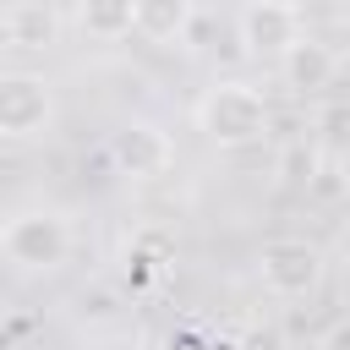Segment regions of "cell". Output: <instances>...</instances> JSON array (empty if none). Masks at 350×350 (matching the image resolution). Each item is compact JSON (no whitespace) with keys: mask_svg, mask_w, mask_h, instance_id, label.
I'll list each match as a JSON object with an SVG mask.
<instances>
[{"mask_svg":"<svg viewBox=\"0 0 350 350\" xmlns=\"http://www.w3.org/2000/svg\"><path fill=\"white\" fill-rule=\"evenodd\" d=\"M268 120H273V109H268L262 88H252L241 77H224L197 98V131L213 148H252L268 137Z\"/></svg>","mask_w":350,"mask_h":350,"instance_id":"obj_1","label":"cell"},{"mask_svg":"<svg viewBox=\"0 0 350 350\" xmlns=\"http://www.w3.org/2000/svg\"><path fill=\"white\" fill-rule=\"evenodd\" d=\"M71 219L60 208H16L0 224V257L16 273H55L71 257Z\"/></svg>","mask_w":350,"mask_h":350,"instance_id":"obj_2","label":"cell"},{"mask_svg":"<svg viewBox=\"0 0 350 350\" xmlns=\"http://www.w3.org/2000/svg\"><path fill=\"white\" fill-rule=\"evenodd\" d=\"M257 279H262L268 295L301 301V295H312V290L323 284V252H317L306 235H273V241H262V252H257Z\"/></svg>","mask_w":350,"mask_h":350,"instance_id":"obj_3","label":"cell"},{"mask_svg":"<svg viewBox=\"0 0 350 350\" xmlns=\"http://www.w3.org/2000/svg\"><path fill=\"white\" fill-rule=\"evenodd\" d=\"M55 120V88L44 71H0V137L22 142Z\"/></svg>","mask_w":350,"mask_h":350,"instance_id":"obj_4","label":"cell"},{"mask_svg":"<svg viewBox=\"0 0 350 350\" xmlns=\"http://www.w3.org/2000/svg\"><path fill=\"white\" fill-rule=\"evenodd\" d=\"M301 33H306V16H301V5H290V0H252V5L235 11V38H241L246 55H257V60H279Z\"/></svg>","mask_w":350,"mask_h":350,"instance_id":"obj_5","label":"cell"},{"mask_svg":"<svg viewBox=\"0 0 350 350\" xmlns=\"http://www.w3.org/2000/svg\"><path fill=\"white\" fill-rule=\"evenodd\" d=\"M104 153H109V164H115L126 180H159V175L175 164V142H170V131L153 126V120H126V126H115L109 142H104Z\"/></svg>","mask_w":350,"mask_h":350,"instance_id":"obj_6","label":"cell"},{"mask_svg":"<svg viewBox=\"0 0 350 350\" xmlns=\"http://www.w3.org/2000/svg\"><path fill=\"white\" fill-rule=\"evenodd\" d=\"M273 66H279V77H284L290 93H306V98H312V93H323V88L339 77V49H334L328 38H317V33H301Z\"/></svg>","mask_w":350,"mask_h":350,"instance_id":"obj_7","label":"cell"},{"mask_svg":"<svg viewBox=\"0 0 350 350\" xmlns=\"http://www.w3.org/2000/svg\"><path fill=\"white\" fill-rule=\"evenodd\" d=\"M60 27H66V16L55 5H38V0L0 5V38L16 49H49V44H60Z\"/></svg>","mask_w":350,"mask_h":350,"instance_id":"obj_8","label":"cell"},{"mask_svg":"<svg viewBox=\"0 0 350 350\" xmlns=\"http://www.w3.org/2000/svg\"><path fill=\"white\" fill-rule=\"evenodd\" d=\"M191 22H197L191 0H142V5H131V33L148 38V44H186Z\"/></svg>","mask_w":350,"mask_h":350,"instance_id":"obj_9","label":"cell"},{"mask_svg":"<svg viewBox=\"0 0 350 350\" xmlns=\"http://www.w3.org/2000/svg\"><path fill=\"white\" fill-rule=\"evenodd\" d=\"M71 22H77L88 38L115 44V38H126V33H131V5H104V0H93V5H77V11H71Z\"/></svg>","mask_w":350,"mask_h":350,"instance_id":"obj_10","label":"cell"},{"mask_svg":"<svg viewBox=\"0 0 350 350\" xmlns=\"http://www.w3.org/2000/svg\"><path fill=\"white\" fill-rule=\"evenodd\" d=\"M317 350H350V323L339 317V323H328L323 328V339H317Z\"/></svg>","mask_w":350,"mask_h":350,"instance_id":"obj_11","label":"cell"}]
</instances>
